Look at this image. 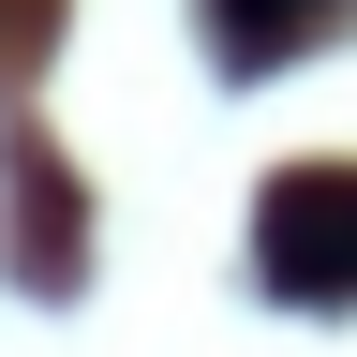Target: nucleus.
Wrapping results in <instances>:
<instances>
[{
	"instance_id": "f03ea898",
	"label": "nucleus",
	"mask_w": 357,
	"mask_h": 357,
	"mask_svg": "<svg viewBox=\"0 0 357 357\" xmlns=\"http://www.w3.org/2000/svg\"><path fill=\"white\" fill-rule=\"evenodd\" d=\"M342 15H357V0H208V45L238 75H268V60H298V45H328Z\"/></svg>"
},
{
	"instance_id": "f257e3e1",
	"label": "nucleus",
	"mask_w": 357,
	"mask_h": 357,
	"mask_svg": "<svg viewBox=\"0 0 357 357\" xmlns=\"http://www.w3.org/2000/svg\"><path fill=\"white\" fill-rule=\"evenodd\" d=\"M253 283L268 298H357V164H283V178H268Z\"/></svg>"
}]
</instances>
